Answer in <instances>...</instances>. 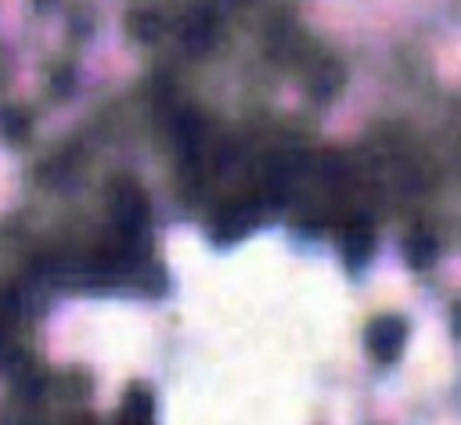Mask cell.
Wrapping results in <instances>:
<instances>
[{"label": "cell", "instance_id": "7a4b0ae2", "mask_svg": "<svg viewBox=\"0 0 461 425\" xmlns=\"http://www.w3.org/2000/svg\"><path fill=\"white\" fill-rule=\"evenodd\" d=\"M342 252H346V259L364 263V259H367V252H371V234H367L364 227L346 231V238H342Z\"/></svg>", "mask_w": 461, "mask_h": 425}, {"label": "cell", "instance_id": "3957f363", "mask_svg": "<svg viewBox=\"0 0 461 425\" xmlns=\"http://www.w3.org/2000/svg\"><path fill=\"white\" fill-rule=\"evenodd\" d=\"M122 418H126V421H144V418H151V407H148V393H140V389H130V400H126V407H122Z\"/></svg>", "mask_w": 461, "mask_h": 425}, {"label": "cell", "instance_id": "6da1fadb", "mask_svg": "<svg viewBox=\"0 0 461 425\" xmlns=\"http://www.w3.org/2000/svg\"><path fill=\"white\" fill-rule=\"evenodd\" d=\"M403 339H407V328H403V321H396V317H382V321H375L371 331H367L371 353H375L378 360H396V353L403 349Z\"/></svg>", "mask_w": 461, "mask_h": 425}, {"label": "cell", "instance_id": "277c9868", "mask_svg": "<svg viewBox=\"0 0 461 425\" xmlns=\"http://www.w3.org/2000/svg\"><path fill=\"white\" fill-rule=\"evenodd\" d=\"M407 252H411V263H414V267H429V259L436 256V241H432V238L411 241V245H407Z\"/></svg>", "mask_w": 461, "mask_h": 425}]
</instances>
